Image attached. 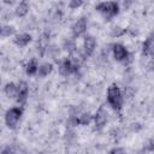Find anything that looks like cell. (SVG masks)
I'll return each instance as SVG.
<instances>
[{
    "instance_id": "obj_1",
    "label": "cell",
    "mask_w": 154,
    "mask_h": 154,
    "mask_svg": "<svg viewBox=\"0 0 154 154\" xmlns=\"http://www.w3.org/2000/svg\"><path fill=\"white\" fill-rule=\"evenodd\" d=\"M107 102L117 112H119L123 108L124 96H123V93H122L120 88L114 83L111 84L107 88Z\"/></svg>"
},
{
    "instance_id": "obj_2",
    "label": "cell",
    "mask_w": 154,
    "mask_h": 154,
    "mask_svg": "<svg viewBox=\"0 0 154 154\" xmlns=\"http://www.w3.org/2000/svg\"><path fill=\"white\" fill-rule=\"evenodd\" d=\"M96 10L107 20H109L111 18L116 17L119 13L120 7H119V4L116 2V1H102V2H99L96 5Z\"/></svg>"
},
{
    "instance_id": "obj_3",
    "label": "cell",
    "mask_w": 154,
    "mask_h": 154,
    "mask_svg": "<svg viewBox=\"0 0 154 154\" xmlns=\"http://www.w3.org/2000/svg\"><path fill=\"white\" fill-rule=\"evenodd\" d=\"M23 114L22 107H11L5 113V123L10 129H16Z\"/></svg>"
},
{
    "instance_id": "obj_4",
    "label": "cell",
    "mask_w": 154,
    "mask_h": 154,
    "mask_svg": "<svg viewBox=\"0 0 154 154\" xmlns=\"http://www.w3.org/2000/svg\"><path fill=\"white\" fill-rule=\"evenodd\" d=\"M112 54H113V58H114L116 61H119V63H123V64H125L130 58L129 51L122 43L112 45Z\"/></svg>"
},
{
    "instance_id": "obj_5",
    "label": "cell",
    "mask_w": 154,
    "mask_h": 154,
    "mask_svg": "<svg viewBox=\"0 0 154 154\" xmlns=\"http://www.w3.org/2000/svg\"><path fill=\"white\" fill-rule=\"evenodd\" d=\"M93 120H94V124H95V129L96 130H101L106 125V123L108 120V113L105 109V107L100 106L97 108V111L93 116Z\"/></svg>"
},
{
    "instance_id": "obj_6",
    "label": "cell",
    "mask_w": 154,
    "mask_h": 154,
    "mask_svg": "<svg viewBox=\"0 0 154 154\" xmlns=\"http://www.w3.org/2000/svg\"><path fill=\"white\" fill-rule=\"evenodd\" d=\"M29 95V84L25 81H19V83L17 84V96H16V101L20 105H23Z\"/></svg>"
},
{
    "instance_id": "obj_7",
    "label": "cell",
    "mask_w": 154,
    "mask_h": 154,
    "mask_svg": "<svg viewBox=\"0 0 154 154\" xmlns=\"http://www.w3.org/2000/svg\"><path fill=\"white\" fill-rule=\"evenodd\" d=\"M78 69H79V66L73 65L69 58L64 59V60L60 63V65H59V72H60V75H63V76H70V75H72V73H77Z\"/></svg>"
},
{
    "instance_id": "obj_8",
    "label": "cell",
    "mask_w": 154,
    "mask_h": 154,
    "mask_svg": "<svg viewBox=\"0 0 154 154\" xmlns=\"http://www.w3.org/2000/svg\"><path fill=\"white\" fill-rule=\"evenodd\" d=\"M96 48V38L91 35H87L83 41V52L85 57H90Z\"/></svg>"
},
{
    "instance_id": "obj_9",
    "label": "cell",
    "mask_w": 154,
    "mask_h": 154,
    "mask_svg": "<svg viewBox=\"0 0 154 154\" xmlns=\"http://www.w3.org/2000/svg\"><path fill=\"white\" fill-rule=\"evenodd\" d=\"M71 30H72L73 37H79V36L84 35L85 31H87V19H85V18H79V19H77V20L73 23Z\"/></svg>"
},
{
    "instance_id": "obj_10",
    "label": "cell",
    "mask_w": 154,
    "mask_h": 154,
    "mask_svg": "<svg viewBox=\"0 0 154 154\" xmlns=\"http://www.w3.org/2000/svg\"><path fill=\"white\" fill-rule=\"evenodd\" d=\"M31 35L28 32H22V34H17L13 38V42L16 46L18 47H26L30 42H31Z\"/></svg>"
},
{
    "instance_id": "obj_11",
    "label": "cell",
    "mask_w": 154,
    "mask_h": 154,
    "mask_svg": "<svg viewBox=\"0 0 154 154\" xmlns=\"http://www.w3.org/2000/svg\"><path fill=\"white\" fill-rule=\"evenodd\" d=\"M29 13V4L26 1H20L19 4H17L16 8H14V14L19 18L25 17Z\"/></svg>"
},
{
    "instance_id": "obj_12",
    "label": "cell",
    "mask_w": 154,
    "mask_h": 154,
    "mask_svg": "<svg viewBox=\"0 0 154 154\" xmlns=\"http://www.w3.org/2000/svg\"><path fill=\"white\" fill-rule=\"evenodd\" d=\"M4 94L10 99H16L17 96V84L13 82H8L4 87Z\"/></svg>"
},
{
    "instance_id": "obj_13",
    "label": "cell",
    "mask_w": 154,
    "mask_h": 154,
    "mask_svg": "<svg viewBox=\"0 0 154 154\" xmlns=\"http://www.w3.org/2000/svg\"><path fill=\"white\" fill-rule=\"evenodd\" d=\"M37 69H38V63L35 58H32L25 65V73L28 76H34L37 73Z\"/></svg>"
},
{
    "instance_id": "obj_14",
    "label": "cell",
    "mask_w": 154,
    "mask_h": 154,
    "mask_svg": "<svg viewBox=\"0 0 154 154\" xmlns=\"http://www.w3.org/2000/svg\"><path fill=\"white\" fill-rule=\"evenodd\" d=\"M53 70V65L51 63H42L41 65H38V69H37V73L40 77H47Z\"/></svg>"
},
{
    "instance_id": "obj_15",
    "label": "cell",
    "mask_w": 154,
    "mask_h": 154,
    "mask_svg": "<svg viewBox=\"0 0 154 154\" xmlns=\"http://www.w3.org/2000/svg\"><path fill=\"white\" fill-rule=\"evenodd\" d=\"M153 47H154V42H153V37L149 36L147 37V40L143 42L142 45V53L143 55H152L153 53Z\"/></svg>"
},
{
    "instance_id": "obj_16",
    "label": "cell",
    "mask_w": 154,
    "mask_h": 154,
    "mask_svg": "<svg viewBox=\"0 0 154 154\" xmlns=\"http://www.w3.org/2000/svg\"><path fill=\"white\" fill-rule=\"evenodd\" d=\"M16 34V29L14 26L12 25H1V30H0V36L2 37H10V36H13Z\"/></svg>"
},
{
    "instance_id": "obj_17",
    "label": "cell",
    "mask_w": 154,
    "mask_h": 154,
    "mask_svg": "<svg viewBox=\"0 0 154 154\" xmlns=\"http://www.w3.org/2000/svg\"><path fill=\"white\" fill-rule=\"evenodd\" d=\"M91 120H93V116L89 112H83V113L78 114V124L79 125H89Z\"/></svg>"
},
{
    "instance_id": "obj_18",
    "label": "cell",
    "mask_w": 154,
    "mask_h": 154,
    "mask_svg": "<svg viewBox=\"0 0 154 154\" xmlns=\"http://www.w3.org/2000/svg\"><path fill=\"white\" fill-rule=\"evenodd\" d=\"M124 34H125V30L119 28V26H114L111 30V36H113V37H119V36H122Z\"/></svg>"
},
{
    "instance_id": "obj_19",
    "label": "cell",
    "mask_w": 154,
    "mask_h": 154,
    "mask_svg": "<svg viewBox=\"0 0 154 154\" xmlns=\"http://www.w3.org/2000/svg\"><path fill=\"white\" fill-rule=\"evenodd\" d=\"M83 5V1L82 0H71L70 2H69V7L71 8V10H76V8H78V7H81Z\"/></svg>"
},
{
    "instance_id": "obj_20",
    "label": "cell",
    "mask_w": 154,
    "mask_h": 154,
    "mask_svg": "<svg viewBox=\"0 0 154 154\" xmlns=\"http://www.w3.org/2000/svg\"><path fill=\"white\" fill-rule=\"evenodd\" d=\"M108 154H128V152L122 147H116V148L111 149Z\"/></svg>"
},
{
    "instance_id": "obj_21",
    "label": "cell",
    "mask_w": 154,
    "mask_h": 154,
    "mask_svg": "<svg viewBox=\"0 0 154 154\" xmlns=\"http://www.w3.org/2000/svg\"><path fill=\"white\" fill-rule=\"evenodd\" d=\"M0 154H16V152H14L12 148L6 147V148H4V149L1 150V153H0Z\"/></svg>"
},
{
    "instance_id": "obj_22",
    "label": "cell",
    "mask_w": 154,
    "mask_h": 154,
    "mask_svg": "<svg viewBox=\"0 0 154 154\" xmlns=\"http://www.w3.org/2000/svg\"><path fill=\"white\" fill-rule=\"evenodd\" d=\"M0 83H1V78H0Z\"/></svg>"
},
{
    "instance_id": "obj_23",
    "label": "cell",
    "mask_w": 154,
    "mask_h": 154,
    "mask_svg": "<svg viewBox=\"0 0 154 154\" xmlns=\"http://www.w3.org/2000/svg\"><path fill=\"white\" fill-rule=\"evenodd\" d=\"M0 30H1V25H0Z\"/></svg>"
}]
</instances>
